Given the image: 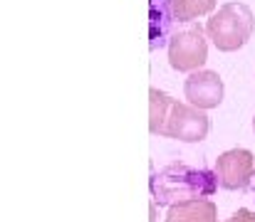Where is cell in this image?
Returning a JSON list of instances; mask_svg holds the SVG:
<instances>
[{"instance_id": "1", "label": "cell", "mask_w": 255, "mask_h": 222, "mask_svg": "<svg viewBox=\"0 0 255 222\" xmlns=\"http://www.w3.org/2000/svg\"><path fill=\"white\" fill-rule=\"evenodd\" d=\"M218 190L216 173L206 168H191L186 163H169L151 175L154 205H176L186 200H206Z\"/></svg>"}, {"instance_id": "2", "label": "cell", "mask_w": 255, "mask_h": 222, "mask_svg": "<svg viewBox=\"0 0 255 222\" xmlns=\"http://www.w3.org/2000/svg\"><path fill=\"white\" fill-rule=\"evenodd\" d=\"M253 30L255 15L246 2H226L206 22V35L221 52L241 50L253 37Z\"/></svg>"}, {"instance_id": "3", "label": "cell", "mask_w": 255, "mask_h": 222, "mask_svg": "<svg viewBox=\"0 0 255 222\" xmlns=\"http://www.w3.org/2000/svg\"><path fill=\"white\" fill-rule=\"evenodd\" d=\"M208 60V40L201 25L178 30L169 40V65L176 72H196Z\"/></svg>"}, {"instance_id": "4", "label": "cell", "mask_w": 255, "mask_h": 222, "mask_svg": "<svg viewBox=\"0 0 255 222\" xmlns=\"http://www.w3.org/2000/svg\"><path fill=\"white\" fill-rule=\"evenodd\" d=\"M208 129H211V121H208V116L201 109H196L193 104L173 101L169 119H166L164 136L183 141V144H198V141H203L208 136Z\"/></svg>"}, {"instance_id": "5", "label": "cell", "mask_w": 255, "mask_h": 222, "mask_svg": "<svg viewBox=\"0 0 255 222\" xmlns=\"http://www.w3.org/2000/svg\"><path fill=\"white\" fill-rule=\"evenodd\" d=\"M216 178L226 190H248L255 173V158L246 148H231L216 158Z\"/></svg>"}, {"instance_id": "6", "label": "cell", "mask_w": 255, "mask_h": 222, "mask_svg": "<svg viewBox=\"0 0 255 222\" xmlns=\"http://www.w3.org/2000/svg\"><path fill=\"white\" fill-rule=\"evenodd\" d=\"M183 94H186L188 104H193L201 111L216 109L223 101V79L218 76V72L196 70L183 81Z\"/></svg>"}, {"instance_id": "7", "label": "cell", "mask_w": 255, "mask_h": 222, "mask_svg": "<svg viewBox=\"0 0 255 222\" xmlns=\"http://www.w3.org/2000/svg\"><path fill=\"white\" fill-rule=\"evenodd\" d=\"M176 22L173 17V5L171 0H151L149 2V47L159 50L169 40L171 25Z\"/></svg>"}, {"instance_id": "8", "label": "cell", "mask_w": 255, "mask_h": 222, "mask_svg": "<svg viewBox=\"0 0 255 222\" xmlns=\"http://www.w3.org/2000/svg\"><path fill=\"white\" fill-rule=\"evenodd\" d=\"M166 222H218V208L213 200H186L171 205Z\"/></svg>"}, {"instance_id": "9", "label": "cell", "mask_w": 255, "mask_h": 222, "mask_svg": "<svg viewBox=\"0 0 255 222\" xmlns=\"http://www.w3.org/2000/svg\"><path fill=\"white\" fill-rule=\"evenodd\" d=\"M171 104H173V99L169 94H164L159 89H149V131L154 136H164Z\"/></svg>"}, {"instance_id": "10", "label": "cell", "mask_w": 255, "mask_h": 222, "mask_svg": "<svg viewBox=\"0 0 255 222\" xmlns=\"http://www.w3.org/2000/svg\"><path fill=\"white\" fill-rule=\"evenodd\" d=\"M218 0H171L176 22H193L196 17H203L213 12Z\"/></svg>"}, {"instance_id": "11", "label": "cell", "mask_w": 255, "mask_h": 222, "mask_svg": "<svg viewBox=\"0 0 255 222\" xmlns=\"http://www.w3.org/2000/svg\"><path fill=\"white\" fill-rule=\"evenodd\" d=\"M226 222H255V213H253V210H246V208H243V210L233 213V215H231Z\"/></svg>"}, {"instance_id": "12", "label": "cell", "mask_w": 255, "mask_h": 222, "mask_svg": "<svg viewBox=\"0 0 255 222\" xmlns=\"http://www.w3.org/2000/svg\"><path fill=\"white\" fill-rule=\"evenodd\" d=\"M248 190H251V198L255 200V173H253V180H251V185H248Z\"/></svg>"}, {"instance_id": "13", "label": "cell", "mask_w": 255, "mask_h": 222, "mask_svg": "<svg viewBox=\"0 0 255 222\" xmlns=\"http://www.w3.org/2000/svg\"><path fill=\"white\" fill-rule=\"evenodd\" d=\"M253 129H255V119H253Z\"/></svg>"}]
</instances>
